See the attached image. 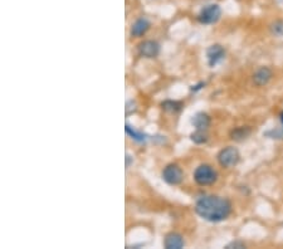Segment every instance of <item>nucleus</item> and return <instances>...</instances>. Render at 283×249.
Segmentation results:
<instances>
[{
	"instance_id": "6ab92c4d",
	"label": "nucleus",
	"mask_w": 283,
	"mask_h": 249,
	"mask_svg": "<svg viewBox=\"0 0 283 249\" xmlns=\"http://www.w3.org/2000/svg\"><path fill=\"white\" fill-rule=\"evenodd\" d=\"M279 120H281V124L283 126V112H281V115H279Z\"/></svg>"
},
{
	"instance_id": "423d86ee",
	"label": "nucleus",
	"mask_w": 283,
	"mask_h": 249,
	"mask_svg": "<svg viewBox=\"0 0 283 249\" xmlns=\"http://www.w3.org/2000/svg\"><path fill=\"white\" fill-rule=\"evenodd\" d=\"M206 57H208V63L210 67H216L225 58V49L220 44H213L206 51Z\"/></svg>"
},
{
	"instance_id": "1a4fd4ad",
	"label": "nucleus",
	"mask_w": 283,
	"mask_h": 249,
	"mask_svg": "<svg viewBox=\"0 0 283 249\" xmlns=\"http://www.w3.org/2000/svg\"><path fill=\"white\" fill-rule=\"evenodd\" d=\"M164 245L166 249H180L185 245L184 238L179 233H170L165 237Z\"/></svg>"
},
{
	"instance_id": "f257e3e1",
	"label": "nucleus",
	"mask_w": 283,
	"mask_h": 249,
	"mask_svg": "<svg viewBox=\"0 0 283 249\" xmlns=\"http://www.w3.org/2000/svg\"><path fill=\"white\" fill-rule=\"evenodd\" d=\"M195 213L204 220L219 223L229 218L232 213V203L222 196H201L195 203Z\"/></svg>"
},
{
	"instance_id": "f03ea898",
	"label": "nucleus",
	"mask_w": 283,
	"mask_h": 249,
	"mask_svg": "<svg viewBox=\"0 0 283 249\" xmlns=\"http://www.w3.org/2000/svg\"><path fill=\"white\" fill-rule=\"evenodd\" d=\"M194 180L200 187L211 185L218 180V172L213 166L208 164L199 165L195 169V171H194Z\"/></svg>"
},
{
	"instance_id": "a211bd4d",
	"label": "nucleus",
	"mask_w": 283,
	"mask_h": 249,
	"mask_svg": "<svg viewBox=\"0 0 283 249\" xmlns=\"http://www.w3.org/2000/svg\"><path fill=\"white\" fill-rule=\"evenodd\" d=\"M205 85V83H199V85H196V86H193V87H191V91H198V90H200L201 87H203V86Z\"/></svg>"
},
{
	"instance_id": "ddd939ff",
	"label": "nucleus",
	"mask_w": 283,
	"mask_h": 249,
	"mask_svg": "<svg viewBox=\"0 0 283 249\" xmlns=\"http://www.w3.org/2000/svg\"><path fill=\"white\" fill-rule=\"evenodd\" d=\"M125 130H126V133H127L128 136H131V138H133L135 141H137V143H144V141L146 140L145 133H143V132H140V131L135 130V128L131 127L130 125H126Z\"/></svg>"
},
{
	"instance_id": "6e6552de",
	"label": "nucleus",
	"mask_w": 283,
	"mask_h": 249,
	"mask_svg": "<svg viewBox=\"0 0 283 249\" xmlns=\"http://www.w3.org/2000/svg\"><path fill=\"white\" fill-rule=\"evenodd\" d=\"M273 77L271 68L268 67H261L254 72L253 75V83L258 87H263V86L268 85L269 81Z\"/></svg>"
},
{
	"instance_id": "9b49d317",
	"label": "nucleus",
	"mask_w": 283,
	"mask_h": 249,
	"mask_svg": "<svg viewBox=\"0 0 283 249\" xmlns=\"http://www.w3.org/2000/svg\"><path fill=\"white\" fill-rule=\"evenodd\" d=\"M150 28V22L146 18H140L136 20L131 27V35L132 37H141L146 33Z\"/></svg>"
},
{
	"instance_id": "f8f14e48",
	"label": "nucleus",
	"mask_w": 283,
	"mask_h": 249,
	"mask_svg": "<svg viewBox=\"0 0 283 249\" xmlns=\"http://www.w3.org/2000/svg\"><path fill=\"white\" fill-rule=\"evenodd\" d=\"M252 133V128L248 126H239L232 130L230 132V138L234 141H243L248 137Z\"/></svg>"
},
{
	"instance_id": "39448f33",
	"label": "nucleus",
	"mask_w": 283,
	"mask_h": 249,
	"mask_svg": "<svg viewBox=\"0 0 283 249\" xmlns=\"http://www.w3.org/2000/svg\"><path fill=\"white\" fill-rule=\"evenodd\" d=\"M162 179H164L166 184L175 187V185H179L183 182L184 174H183V170L176 164H170L162 170Z\"/></svg>"
},
{
	"instance_id": "9d476101",
	"label": "nucleus",
	"mask_w": 283,
	"mask_h": 249,
	"mask_svg": "<svg viewBox=\"0 0 283 249\" xmlns=\"http://www.w3.org/2000/svg\"><path fill=\"white\" fill-rule=\"evenodd\" d=\"M210 122L211 120L210 117H209V115L204 114V112H198V114L193 117V120H191V124L195 127V130L206 131L209 126H210Z\"/></svg>"
},
{
	"instance_id": "0eeeda50",
	"label": "nucleus",
	"mask_w": 283,
	"mask_h": 249,
	"mask_svg": "<svg viewBox=\"0 0 283 249\" xmlns=\"http://www.w3.org/2000/svg\"><path fill=\"white\" fill-rule=\"evenodd\" d=\"M138 53L145 58H155L160 53V44L155 41H145L138 46Z\"/></svg>"
},
{
	"instance_id": "4468645a",
	"label": "nucleus",
	"mask_w": 283,
	"mask_h": 249,
	"mask_svg": "<svg viewBox=\"0 0 283 249\" xmlns=\"http://www.w3.org/2000/svg\"><path fill=\"white\" fill-rule=\"evenodd\" d=\"M190 137H191V140H193L195 144H198V145L205 144L206 141L209 140L208 133H206V131H204V130H196L195 132L191 133Z\"/></svg>"
},
{
	"instance_id": "20e7f679",
	"label": "nucleus",
	"mask_w": 283,
	"mask_h": 249,
	"mask_svg": "<svg viewBox=\"0 0 283 249\" xmlns=\"http://www.w3.org/2000/svg\"><path fill=\"white\" fill-rule=\"evenodd\" d=\"M220 15H222V9L219 5L210 4L201 9L198 15V20L201 24H214L220 19Z\"/></svg>"
},
{
	"instance_id": "f3484780",
	"label": "nucleus",
	"mask_w": 283,
	"mask_h": 249,
	"mask_svg": "<svg viewBox=\"0 0 283 249\" xmlns=\"http://www.w3.org/2000/svg\"><path fill=\"white\" fill-rule=\"evenodd\" d=\"M232 247H234V248H244V243H243V242H232V243H230V244L227 245V248H232Z\"/></svg>"
},
{
	"instance_id": "2eb2a0df",
	"label": "nucleus",
	"mask_w": 283,
	"mask_h": 249,
	"mask_svg": "<svg viewBox=\"0 0 283 249\" xmlns=\"http://www.w3.org/2000/svg\"><path fill=\"white\" fill-rule=\"evenodd\" d=\"M162 109L165 110V111H167V112H178V111H180L182 110V107H183V103L182 102H178V101H165V102H162Z\"/></svg>"
},
{
	"instance_id": "dca6fc26",
	"label": "nucleus",
	"mask_w": 283,
	"mask_h": 249,
	"mask_svg": "<svg viewBox=\"0 0 283 249\" xmlns=\"http://www.w3.org/2000/svg\"><path fill=\"white\" fill-rule=\"evenodd\" d=\"M271 31L273 35L276 37H283V20H276L271 24Z\"/></svg>"
},
{
	"instance_id": "7ed1b4c3",
	"label": "nucleus",
	"mask_w": 283,
	"mask_h": 249,
	"mask_svg": "<svg viewBox=\"0 0 283 249\" xmlns=\"http://www.w3.org/2000/svg\"><path fill=\"white\" fill-rule=\"evenodd\" d=\"M217 159H218L220 166L224 167V169H230V167H234L239 162L240 154L238 149H235L234 146H228V148H224L223 150L219 151Z\"/></svg>"
}]
</instances>
